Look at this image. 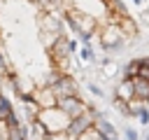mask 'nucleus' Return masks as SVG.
I'll return each instance as SVG.
<instances>
[{
  "mask_svg": "<svg viewBox=\"0 0 149 140\" xmlns=\"http://www.w3.org/2000/svg\"><path fill=\"white\" fill-rule=\"evenodd\" d=\"M37 121L47 128V133H58V131H65V128H68L70 117H68L58 105H54V107L40 110V112H37Z\"/></svg>",
  "mask_w": 149,
  "mask_h": 140,
  "instance_id": "f257e3e1",
  "label": "nucleus"
},
{
  "mask_svg": "<svg viewBox=\"0 0 149 140\" xmlns=\"http://www.w3.org/2000/svg\"><path fill=\"white\" fill-rule=\"evenodd\" d=\"M123 30L119 28V23H114V21H109L107 26H102V30H100V47L102 49H107V51H114V49H119L121 44H123Z\"/></svg>",
  "mask_w": 149,
  "mask_h": 140,
  "instance_id": "f03ea898",
  "label": "nucleus"
},
{
  "mask_svg": "<svg viewBox=\"0 0 149 140\" xmlns=\"http://www.w3.org/2000/svg\"><path fill=\"white\" fill-rule=\"evenodd\" d=\"M95 124V114L88 110V112H84V114H79V117H74V119H70V124H68V135H70V140H74L77 135H81L84 131H88L91 126Z\"/></svg>",
  "mask_w": 149,
  "mask_h": 140,
  "instance_id": "7ed1b4c3",
  "label": "nucleus"
},
{
  "mask_svg": "<svg viewBox=\"0 0 149 140\" xmlns=\"http://www.w3.org/2000/svg\"><path fill=\"white\" fill-rule=\"evenodd\" d=\"M58 107H61L70 119H74V117L88 112V105H86L79 96H65V98H58Z\"/></svg>",
  "mask_w": 149,
  "mask_h": 140,
  "instance_id": "20e7f679",
  "label": "nucleus"
},
{
  "mask_svg": "<svg viewBox=\"0 0 149 140\" xmlns=\"http://www.w3.org/2000/svg\"><path fill=\"white\" fill-rule=\"evenodd\" d=\"M51 89L56 91L58 98H65V96H77V82L72 79L70 72H61L58 79L51 84Z\"/></svg>",
  "mask_w": 149,
  "mask_h": 140,
  "instance_id": "39448f33",
  "label": "nucleus"
},
{
  "mask_svg": "<svg viewBox=\"0 0 149 140\" xmlns=\"http://www.w3.org/2000/svg\"><path fill=\"white\" fill-rule=\"evenodd\" d=\"M33 98H35V103L40 105V110L58 105V96H56V91H54L51 86H47V84H42V86H35V91H33Z\"/></svg>",
  "mask_w": 149,
  "mask_h": 140,
  "instance_id": "423d86ee",
  "label": "nucleus"
},
{
  "mask_svg": "<svg viewBox=\"0 0 149 140\" xmlns=\"http://www.w3.org/2000/svg\"><path fill=\"white\" fill-rule=\"evenodd\" d=\"M116 98L119 100H123V103H130L133 98H135V86H133V79H123L121 84H119V89H116Z\"/></svg>",
  "mask_w": 149,
  "mask_h": 140,
  "instance_id": "0eeeda50",
  "label": "nucleus"
},
{
  "mask_svg": "<svg viewBox=\"0 0 149 140\" xmlns=\"http://www.w3.org/2000/svg\"><path fill=\"white\" fill-rule=\"evenodd\" d=\"M133 86H135V98L137 100H142V103H147L149 100V79H144V77H133Z\"/></svg>",
  "mask_w": 149,
  "mask_h": 140,
  "instance_id": "6e6552de",
  "label": "nucleus"
},
{
  "mask_svg": "<svg viewBox=\"0 0 149 140\" xmlns=\"http://www.w3.org/2000/svg\"><path fill=\"white\" fill-rule=\"evenodd\" d=\"M116 23H119V28L123 30V35H128V37L137 35V23H135V21H133L130 16H121V19L116 21Z\"/></svg>",
  "mask_w": 149,
  "mask_h": 140,
  "instance_id": "1a4fd4ad",
  "label": "nucleus"
},
{
  "mask_svg": "<svg viewBox=\"0 0 149 140\" xmlns=\"http://www.w3.org/2000/svg\"><path fill=\"white\" fill-rule=\"evenodd\" d=\"M137 72H140V61L135 58V61H130V63L126 65V70H123V75H126L128 79H133V77H137Z\"/></svg>",
  "mask_w": 149,
  "mask_h": 140,
  "instance_id": "9d476101",
  "label": "nucleus"
},
{
  "mask_svg": "<svg viewBox=\"0 0 149 140\" xmlns=\"http://www.w3.org/2000/svg\"><path fill=\"white\" fill-rule=\"evenodd\" d=\"M74 140H100V133H98V128L95 126H91L88 131H84L81 135H77Z\"/></svg>",
  "mask_w": 149,
  "mask_h": 140,
  "instance_id": "9b49d317",
  "label": "nucleus"
},
{
  "mask_svg": "<svg viewBox=\"0 0 149 140\" xmlns=\"http://www.w3.org/2000/svg\"><path fill=\"white\" fill-rule=\"evenodd\" d=\"M79 58H81V61H93V49H91V44H81Z\"/></svg>",
  "mask_w": 149,
  "mask_h": 140,
  "instance_id": "f8f14e48",
  "label": "nucleus"
},
{
  "mask_svg": "<svg viewBox=\"0 0 149 140\" xmlns=\"http://www.w3.org/2000/svg\"><path fill=\"white\" fill-rule=\"evenodd\" d=\"M9 131H12L9 121L7 119H0V140H9Z\"/></svg>",
  "mask_w": 149,
  "mask_h": 140,
  "instance_id": "ddd939ff",
  "label": "nucleus"
},
{
  "mask_svg": "<svg viewBox=\"0 0 149 140\" xmlns=\"http://www.w3.org/2000/svg\"><path fill=\"white\" fill-rule=\"evenodd\" d=\"M140 61V77H144V79H149V58H137Z\"/></svg>",
  "mask_w": 149,
  "mask_h": 140,
  "instance_id": "4468645a",
  "label": "nucleus"
},
{
  "mask_svg": "<svg viewBox=\"0 0 149 140\" xmlns=\"http://www.w3.org/2000/svg\"><path fill=\"white\" fill-rule=\"evenodd\" d=\"M44 140H70V135H68V131H58V133H47Z\"/></svg>",
  "mask_w": 149,
  "mask_h": 140,
  "instance_id": "2eb2a0df",
  "label": "nucleus"
},
{
  "mask_svg": "<svg viewBox=\"0 0 149 140\" xmlns=\"http://www.w3.org/2000/svg\"><path fill=\"white\" fill-rule=\"evenodd\" d=\"M137 117H140V121H142V124H147V121H149V110L140 107V110H137Z\"/></svg>",
  "mask_w": 149,
  "mask_h": 140,
  "instance_id": "dca6fc26",
  "label": "nucleus"
},
{
  "mask_svg": "<svg viewBox=\"0 0 149 140\" xmlns=\"http://www.w3.org/2000/svg\"><path fill=\"white\" fill-rule=\"evenodd\" d=\"M126 138H128V140H137V133H135L133 128H128V131H126Z\"/></svg>",
  "mask_w": 149,
  "mask_h": 140,
  "instance_id": "f3484780",
  "label": "nucleus"
},
{
  "mask_svg": "<svg viewBox=\"0 0 149 140\" xmlns=\"http://www.w3.org/2000/svg\"><path fill=\"white\" fill-rule=\"evenodd\" d=\"M88 91H91V93H95V96H100V93H102V91H100L95 84H88Z\"/></svg>",
  "mask_w": 149,
  "mask_h": 140,
  "instance_id": "a211bd4d",
  "label": "nucleus"
},
{
  "mask_svg": "<svg viewBox=\"0 0 149 140\" xmlns=\"http://www.w3.org/2000/svg\"><path fill=\"white\" fill-rule=\"evenodd\" d=\"M70 51H72V54L77 51V42H74V40H70Z\"/></svg>",
  "mask_w": 149,
  "mask_h": 140,
  "instance_id": "6ab92c4d",
  "label": "nucleus"
},
{
  "mask_svg": "<svg viewBox=\"0 0 149 140\" xmlns=\"http://www.w3.org/2000/svg\"><path fill=\"white\" fill-rule=\"evenodd\" d=\"M2 84H5V75H0V89H2Z\"/></svg>",
  "mask_w": 149,
  "mask_h": 140,
  "instance_id": "aec40b11",
  "label": "nucleus"
},
{
  "mask_svg": "<svg viewBox=\"0 0 149 140\" xmlns=\"http://www.w3.org/2000/svg\"><path fill=\"white\" fill-rule=\"evenodd\" d=\"M102 2H105V5H107V2H109V0H102Z\"/></svg>",
  "mask_w": 149,
  "mask_h": 140,
  "instance_id": "412c9836",
  "label": "nucleus"
},
{
  "mask_svg": "<svg viewBox=\"0 0 149 140\" xmlns=\"http://www.w3.org/2000/svg\"><path fill=\"white\" fill-rule=\"evenodd\" d=\"M0 5H2V0H0Z\"/></svg>",
  "mask_w": 149,
  "mask_h": 140,
  "instance_id": "4be33fe9",
  "label": "nucleus"
},
{
  "mask_svg": "<svg viewBox=\"0 0 149 140\" xmlns=\"http://www.w3.org/2000/svg\"><path fill=\"white\" fill-rule=\"evenodd\" d=\"M147 140H149V138H147Z\"/></svg>",
  "mask_w": 149,
  "mask_h": 140,
  "instance_id": "5701e85b",
  "label": "nucleus"
}]
</instances>
